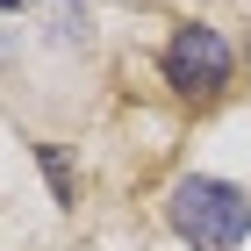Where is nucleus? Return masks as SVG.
Returning a JSON list of instances; mask_svg holds the SVG:
<instances>
[{"label": "nucleus", "mask_w": 251, "mask_h": 251, "mask_svg": "<svg viewBox=\"0 0 251 251\" xmlns=\"http://www.w3.org/2000/svg\"><path fill=\"white\" fill-rule=\"evenodd\" d=\"M165 215H173V230L187 237L194 251H237L251 237V194L230 187V179H179L173 201H165Z\"/></svg>", "instance_id": "obj_1"}, {"label": "nucleus", "mask_w": 251, "mask_h": 251, "mask_svg": "<svg viewBox=\"0 0 251 251\" xmlns=\"http://www.w3.org/2000/svg\"><path fill=\"white\" fill-rule=\"evenodd\" d=\"M230 43H223V29H208V22H187V29H173V43H165V79H173V94L187 100H208L230 86Z\"/></svg>", "instance_id": "obj_2"}, {"label": "nucleus", "mask_w": 251, "mask_h": 251, "mask_svg": "<svg viewBox=\"0 0 251 251\" xmlns=\"http://www.w3.org/2000/svg\"><path fill=\"white\" fill-rule=\"evenodd\" d=\"M15 7H36V0H0V15H15Z\"/></svg>", "instance_id": "obj_5"}, {"label": "nucleus", "mask_w": 251, "mask_h": 251, "mask_svg": "<svg viewBox=\"0 0 251 251\" xmlns=\"http://www.w3.org/2000/svg\"><path fill=\"white\" fill-rule=\"evenodd\" d=\"M50 36L58 43H86V7H79V0H58V7H50Z\"/></svg>", "instance_id": "obj_4"}, {"label": "nucleus", "mask_w": 251, "mask_h": 251, "mask_svg": "<svg viewBox=\"0 0 251 251\" xmlns=\"http://www.w3.org/2000/svg\"><path fill=\"white\" fill-rule=\"evenodd\" d=\"M36 158H43V179H50V194L72 208V201H79V187H72V165H65V151H58V144H36Z\"/></svg>", "instance_id": "obj_3"}]
</instances>
